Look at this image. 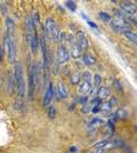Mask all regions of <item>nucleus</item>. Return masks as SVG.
<instances>
[{
	"label": "nucleus",
	"mask_w": 137,
	"mask_h": 153,
	"mask_svg": "<svg viewBox=\"0 0 137 153\" xmlns=\"http://www.w3.org/2000/svg\"><path fill=\"white\" fill-rule=\"evenodd\" d=\"M14 80H15V85H17V90H18V94L20 98L25 97V79H23V71H22V66L21 64H17L14 67Z\"/></svg>",
	"instance_id": "obj_1"
},
{
	"label": "nucleus",
	"mask_w": 137,
	"mask_h": 153,
	"mask_svg": "<svg viewBox=\"0 0 137 153\" xmlns=\"http://www.w3.org/2000/svg\"><path fill=\"white\" fill-rule=\"evenodd\" d=\"M4 44H5V51H7L10 62L14 64L17 61V47L14 44V40L11 38V36L6 32L4 36Z\"/></svg>",
	"instance_id": "obj_2"
},
{
	"label": "nucleus",
	"mask_w": 137,
	"mask_h": 153,
	"mask_svg": "<svg viewBox=\"0 0 137 153\" xmlns=\"http://www.w3.org/2000/svg\"><path fill=\"white\" fill-rule=\"evenodd\" d=\"M43 30L47 32L48 37L52 39L54 42H58V41H59L60 30H59V26H58L56 22H55V20L52 19V18H47L46 24H45V26H43Z\"/></svg>",
	"instance_id": "obj_3"
},
{
	"label": "nucleus",
	"mask_w": 137,
	"mask_h": 153,
	"mask_svg": "<svg viewBox=\"0 0 137 153\" xmlns=\"http://www.w3.org/2000/svg\"><path fill=\"white\" fill-rule=\"evenodd\" d=\"M38 81H39V65L34 64L31 66V70H29V96L31 97L35 86L38 85Z\"/></svg>",
	"instance_id": "obj_4"
},
{
	"label": "nucleus",
	"mask_w": 137,
	"mask_h": 153,
	"mask_svg": "<svg viewBox=\"0 0 137 153\" xmlns=\"http://www.w3.org/2000/svg\"><path fill=\"white\" fill-rule=\"evenodd\" d=\"M110 25H111V27H113L116 32H118V33H125V32L130 31V24H129V22L118 20V19H116V18L110 20Z\"/></svg>",
	"instance_id": "obj_5"
},
{
	"label": "nucleus",
	"mask_w": 137,
	"mask_h": 153,
	"mask_svg": "<svg viewBox=\"0 0 137 153\" xmlns=\"http://www.w3.org/2000/svg\"><path fill=\"white\" fill-rule=\"evenodd\" d=\"M121 8L123 10L122 12H124L128 17H131V16H135L136 13V7L133 2H129V1H121Z\"/></svg>",
	"instance_id": "obj_6"
},
{
	"label": "nucleus",
	"mask_w": 137,
	"mask_h": 153,
	"mask_svg": "<svg viewBox=\"0 0 137 153\" xmlns=\"http://www.w3.org/2000/svg\"><path fill=\"white\" fill-rule=\"evenodd\" d=\"M54 94H55V90H54V86L53 84H49L48 85V88L45 93V97H43V100H42V105L43 106H48L52 101V99L54 98Z\"/></svg>",
	"instance_id": "obj_7"
},
{
	"label": "nucleus",
	"mask_w": 137,
	"mask_h": 153,
	"mask_svg": "<svg viewBox=\"0 0 137 153\" xmlns=\"http://www.w3.org/2000/svg\"><path fill=\"white\" fill-rule=\"evenodd\" d=\"M68 59H69V53H68L67 48L63 45H61L59 47V50H58V53H56V60H58V62L59 64H63V62L68 61Z\"/></svg>",
	"instance_id": "obj_8"
},
{
	"label": "nucleus",
	"mask_w": 137,
	"mask_h": 153,
	"mask_svg": "<svg viewBox=\"0 0 137 153\" xmlns=\"http://www.w3.org/2000/svg\"><path fill=\"white\" fill-rule=\"evenodd\" d=\"M78 46L81 50H86L88 47V40L83 32H78Z\"/></svg>",
	"instance_id": "obj_9"
},
{
	"label": "nucleus",
	"mask_w": 137,
	"mask_h": 153,
	"mask_svg": "<svg viewBox=\"0 0 137 153\" xmlns=\"http://www.w3.org/2000/svg\"><path fill=\"white\" fill-rule=\"evenodd\" d=\"M90 88H92V84H90L89 81H84V80H82V82H81L80 86H78V93L84 96V94L89 93Z\"/></svg>",
	"instance_id": "obj_10"
},
{
	"label": "nucleus",
	"mask_w": 137,
	"mask_h": 153,
	"mask_svg": "<svg viewBox=\"0 0 137 153\" xmlns=\"http://www.w3.org/2000/svg\"><path fill=\"white\" fill-rule=\"evenodd\" d=\"M109 96H110V91H109V88H108V87H104V86L98 87L97 98L100 99V100H104V99L109 98Z\"/></svg>",
	"instance_id": "obj_11"
},
{
	"label": "nucleus",
	"mask_w": 137,
	"mask_h": 153,
	"mask_svg": "<svg viewBox=\"0 0 137 153\" xmlns=\"http://www.w3.org/2000/svg\"><path fill=\"white\" fill-rule=\"evenodd\" d=\"M39 45H40L39 38H38V36H37V33H35L34 37H33V39H32L31 42H29V46H31L33 53H37V52H38V50H39Z\"/></svg>",
	"instance_id": "obj_12"
},
{
	"label": "nucleus",
	"mask_w": 137,
	"mask_h": 153,
	"mask_svg": "<svg viewBox=\"0 0 137 153\" xmlns=\"http://www.w3.org/2000/svg\"><path fill=\"white\" fill-rule=\"evenodd\" d=\"M70 51H72V57L74 58V59H78V58H80L81 54H82V50L78 47V44H74V45L72 46Z\"/></svg>",
	"instance_id": "obj_13"
},
{
	"label": "nucleus",
	"mask_w": 137,
	"mask_h": 153,
	"mask_svg": "<svg viewBox=\"0 0 137 153\" xmlns=\"http://www.w3.org/2000/svg\"><path fill=\"white\" fill-rule=\"evenodd\" d=\"M58 92H59V98H60V99H67L68 93H67L66 87L62 85V82H59V85H58Z\"/></svg>",
	"instance_id": "obj_14"
},
{
	"label": "nucleus",
	"mask_w": 137,
	"mask_h": 153,
	"mask_svg": "<svg viewBox=\"0 0 137 153\" xmlns=\"http://www.w3.org/2000/svg\"><path fill=\"white\" fill-rule=\"evenodd\" d=\"M102 124H103V121L100 118H94L89 124V130H95V128H97L98 126H101Z\"/></svg>",
	"instance_id": "obj_15"
},
{
	"label": "nucleus",
	"mask_w": 137,
	"mask_h": 153,
	"mask_svg": "<svg viewBox=\"0 0 137 153\" xmlns=\"http://www.w3.org/2000/svg\"><path fill=\"white\" fill-rule=\"evenodd\" d=\"M123 34H124V37L128 39L129 41H131L133 44H136L137 37H136V33H135V32H133V31H128V32H125V33H123Z\"/></svg>",
	"instance_id": "obj_16"
},
{
	"label": "nucleus",
	"mask_w": 137,
	"mask_h": 153,
	"mask_svg": "<svg viewBox=\"0 0 137 153\" xmlns=\"http://www.w3.org/2000/svg\"><path fill=\"white\" fill-rule=\"evenodd\" d=\"M82 62L90 66V65H94V64H95V59L92 57V56H89V54H83V57H82Z\"/></svg>",
	"instance_id": "obj_17"
},
{
	"label": "nucleus",
	"mask_w": 137,
	"mask_h": 153,
	"mask_svg": "<svg viewBox=\"0 0 137 153\" xmlns=\"http://www.w3.org/2000/svg\"><path fill=\"white\" fill-rule=\"evenodd\" d=\"M6 27H7V33L11 36L13 33V30H14V22L11 18L6 19Z\"/></svg>",
	"instance_id": "obj_18"
},
{
	"label": "nucleus",
	"mask_w": 137,
	"mask_h": 153,
	"mask_svg": "<svg viewBox=\"0 0 137 153\" xmlns=\"http://www.w3.org/2000/svg\"><path fill=\"white\" fill-rule=\"evenodd\" d=\"M80 80H81V74L80 73H73L72 74V76H70V81H72V84L73 85H76V84H78L80 82Z\"/></svg>",
	"instance_id": "obj_19"
},
{
	"label": "nucleus",
	"mask_w": 137,
	"mask_h": 153,
	"mask_svg": "<svg viewBox=\"0 0 137 153\" xmlns=\"http://www.w3.org/2000/svg\"><path fill=\"white\" fill-rule=\"evenodd\" d=\"M31 19H32V22L34 25V28L37 30V27L39 26V14H38V12H34L33 18H31Z\"/></svg>",
	"instance_id": "obj_20"
},
{
	"label": "nucleus",
	"mask_w": 137,
	"mask_h": 153,
	"mask_svg": "<svg viewBox=\"0 0 137 153\" xmlns=\"http://www.w3.org/2000/svg\"><path fill=\"white\" fill-rule=\"evenodd\" d=\"M0 10H1V13L4 16H7V13H8V6H7L6 2H1L0 4Z\"/></svg>",
	"instance_id": "obj_21"
},
{
	"label": "nucleus",
	"mask_w": 137,
	"mask_h": 153,
	"mask_svg": "<svg viewBox=\"0 0 137 153\" xmlns=\"http://www.w3.org/2000/svg\"><path fill=\"white\" fill-rule=\"evenodd\" d=\"M100 85H101V76L100 74H95L94 76V87L95 88H98L100 87Z\"/></svg>",
	"instance_id": "obj_22"
},
{
	"label": "nucleus",
	"mask_w": 137,
	"mask_h": 153,
	"mask_svg": "<svg viewBox=\"0 0 137 153\" xmlns=\"http://www.w3.org/2000/svg\"><path fill=\"white\" fill-rule=\"evenodd\" d=\"M100 18L102 20H104V21H110L111 20V17H110V14H108V13H105V12H100Z\"/></svg>",
	"instance_id": "obj_23"
},
{
	"label": "nucleus",
	"mask_w": 137,
	"mask_h": 153,
	"mask_svg": "<svg viewBox=\"0 0 137 153\" xmlns=\"http://www.w3.org/2000/svg\"><path fill=\"white\" fill-rule=\"evenodd\" d=\"M66 6H67L70 11H75V10H76V4H75L74 1H67V2H66Z\"/></svg>",
	"instance_id": "obj_24"
},
{
	"label": "nucleus",
	"mask_w": 137,
	"mask_h": 153,
	"mask_svg": "<svg viewBox=\"0 0 137 153\" xmlns=\"http://www.w3.org/2000/svg\"><path fill=\"white\" fill-rule=\"evenodd\" d=\"M107 144H108V140H102V141H100V143H97V144L95 145V147L98 149V150H100V149H103V150H104V147L107 146Z\"/></svg>",
	"instance_id": "obj_25"
},
{
	"label": "nucleus",
	"mask_w": 137,
	"mask_h": 153,
	"mask_svg": "<svg viewBox=\"0 0 137 153\" xmlns=\"http://www.w3.org/2000/svg\"><path fill=\"white\" fill-rule=\"evenodd\" d=\"M117 115L118 118H121V119H125L127 117H128V114H127V112L123 110V108H119L117 111Z\"/></svg>",
	"instance_id": "obj_26"
},
{
	"label": "nucleus",
	"mask_w": 137,
	"mask_h": 153,
	"mask_svg": "<svg viewBox=\"0 0 137 153\" xmlns=\"http://www.w3.org/2000/svg\"><path fill=\"white\" fill-rule=\"evenodd\" d=\"M48 117L51 119H53L55 117V108L53 106H49V108H48Z\"/></svg>",
	"instance_id": "obj_27"
},
{
	"label": "nucleus",
	"mask_w": 137,
	"mask_h": 153,
	"mask_svg": "<svg viewBox=\"0 0 137 153\" xmlns=\"http://www.w3.org/2000/svg\"><path fill=\"white\" fill-rule=\"evenodd\" d=\"M82 78H83L84 81H89V82H90V80H92V74H90L89 72H83Z\"/></svg>",
	"instance_id": "obj_28"
},
{
	"label": "nucleus",
	"mask_w": 137,
	"mask_h": 153,
	"mask_svg": "<svg viewBox=\"0 0 137 153\" xmlns=\"http://www.w3.org/2000/svg\"><path fill=\"white\" fill-rule=\"evenodd\" d=\"M58 72H59V62H58V60H55V64L53 66V73L58 74Z\"/></svg>",
	"instance_id": "obj_29"
},
{
	"label": "nucleus",
	"mask_w": 137,
	"mask_h": 153,
	"mask_svg": "<svg viewBox=\"0 0 137 153\" xmlns=\"http://www.w3.org/2000/svg\"><path fill=\"white\" fill-rule=\"evenodd\" d=\"M114 86L116 87L117 91H122V86H121V84H119L118 80H115V81H114Z\"/></svg>",
	"instance_id": "obj_30"
},
{
	"label": "nucleus",
	"mask_w": 137,
	"mask_h": 153,
	"mask_svg": "<svg viewBox=\"0 0 137 153\" xmlns=\"http://www.w3.org/2000/svg\"><path fill=\"white\" fill-rule=\"evenodd\" d=\"M87 100H88V98H87L86 96H83V97H81L80 102H81V104H86V102H87Z\"/></svg>",
	"instance_id": "obj_31"
},
{
	"label": "nucleus",
	"mask_w": 137,
	"mask_h": 153,
	"mask_svg": "<svg viewBox=\"0 0 137 153\" xmlns=\"http://www.w3.org/2000/svg\"><path fill=\"white\" fill-rule=\"evenodd\" d=\"M88 25H89L90 27H93V28H97V26H96V24H94L93 21H89V20H88Z\"/></svg>",
	"instance_id": "obj_32"
},
{
	"label": "nucleus",
	"mask_w": 137,
	"mask_h": 153,
	"mask_svg": "<svg viewBox=\"0 0 137 153\" xmlns=\"http://www.w3.org/2000/svg\"><path fill=\"white\" fill-rule=\"evenodd\" d=\"M70 152H76V147H70Z\"/></svg>",
	"instance_id": "obj_33"
},
{
	"label": "nucleus",
	"mask_w": 137,
	"mask_h": 153,
	"mask_svg": "<svg viewBox=\"0 0 137 153\" xmlns=\"http://www.w3.org/2000/svg\"><path fill=\"white\" fill-rule=\"evenodd\" d=\"M97 153H104V150H103V149H100L97 151Z\"/></svg>",
	"instance_id": "obj_34"
}]
</instances>
